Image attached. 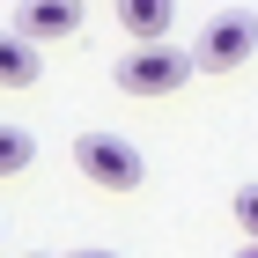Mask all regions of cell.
Segmentation results:
<instances>
[{
	"label": "cell",
	"mask_w": 258,
	"mask_h": 258,
	"mask_svg": "<svg viewBox=\"0 0 258 258\" xmlns=\"http://www.w3.org/2000/svg\"><path fill=\"white\" fill-rule=\"evenodd\" d=\"M192 52H177V44H140V52H125L118 67H111V81H118L125 96H170V89H184L192 81Z\"/></svg>",
	"instance_id": "6da1fadb"
},
{
	"label": "cell",
	"mask_w": 258,
	"mask_h": 258,
	"mask_svg": "<svg viewBox=\"0 0 258 258\" xmlns=\"http://www.w3.org/2000/svg\"><path fill=\"white\" fill-rule=\"evenodd\" d=\"M74 162H81V177H96L103 192H133V184L148 177L140 148L118 140V133H81V140H74Z\"/></svg>",
	"instance_id": "7a4b0ae2"
},
{
	"label": "cell",
	"mask_w": 258,
	"mask_h": 258,
	"mask_svg": "<svg viewBox=\"0 0 258 258\" xmlns=\"http://www.w3.org/2000/svg\"><path fill=\"white\" fill-rule=\"evenodd\" d=\"M251 44H258V15L221 8V15H207V30H199V44H192V59H199V74H229V67L251 59Z\"/></svg>",
	"instance_id": "3957f363"
},
{
	"label": "cell",
	"mask_w": 258,
	"mask_h": 258,
	"mask_svg": "<svg viewBox=\"0 0 258 258\" xmlns=\"http://www.w3.org/2000/svg\"><path fill=\"white\" fill-rule=\"evenodd\" d=\"M22 44H44V37H74L81 30V0H30V8H15V22H8Z\"/></svg>",
	"instance_id": "277c9868"
},
{
	"label": "cell",
	"mask_w": 258,
	"mask_h": 258,
	"mask_svg": "<svg viewBox=\"0 0 258 258\" xmlns=\"http://www.w3.org/2000/svg\"><path fill=\"white\" fill-rule=\"evenodd\" d=\"M177 22V8L170 0H118V30L133 37V52L140 44H162V30Z\"/></svg>",
	"instance_id": "5b68a950"
},
{
	"label": "cell",
	"mask_w": 258,
	"mask_h": 258,
	"mask_svg": "<svg viewBox=\"0 0 258 258\" xmlns=\"http://www.w3.org/2000/svg\"><path fill=\"white\" fill-rule=\"evenodd\" d=\"M44 74V59H37V44H22L15 30H0V89H30V81Z\"/></svg>",
	"instance_id": "8992f818"
},
{
	"label": "cell",
	"mask_w": 258,
	"mask_h": 258,
	"mask_svg": "<svg viewBox=\"0 0 258 258\" xmlns=\"http://www.w3.org/2000/svg\"><path fill=\"white\" fill-rule=\"evenodd\" d=\"M37 162V140L22 133V125H0V177H22Z\"/></svg>",
	"instance_id": "52a82bcc"
},
{
	"label": "cell",
	"mask_w": 258,
	"mask_h": 258,
	"mask_svg": "<svg viewBox=\"0 0 258 258\" xmlns=\"http://www.w3.org/2000/svg\"><path fill=\"white\" fill-rule=\"evenodd\" d=\"M236 229H243V243H258V184H236Z\"/></svg>",
	"instance_id": "ba28073f"
},
{
	"label": "cell",
	"mask_w": 258,
	"mask_h": 258,
	"mask_svg": "<svg viewBox=\"0 0 258 258\" xmlns=\"http://www.w3.org/2000/svg\"><path fill=\"white\" fill-rule=\"evenodd\" d=\"M74 258H118V251H74Z\"/></svg>",
	"instance_id": "9c48e42d"
},
{
	"label": "cell",
	"mask_w": 258,
	"mask_h": 258,
	"mask_svg": "<svg viewBox=\"0 0 258 258\" xmlns=\"http://www.w3.org/2000/svg\"><path fill=\"white\" fill-rule=\"evenodd\" d=\"M236 258H258V243H243V251H236Z\"/></svg>",
	"instance_id": "30bf717a"
},
{
	"label": "cell",
	"mask_w": 258,
	"mask_h": 258,
	"mask_svg": "<svg viewBox=\"0 0 258 258\" xmlns=\"http://www.w3.org/2000/svg\"><path fill=\"white\" fill-rule=\"evenodd\" d=\"M30 258H44V251H30Z\"/></svg>",
	"instance_id": "8fae6325"
}]
</instances>
